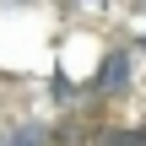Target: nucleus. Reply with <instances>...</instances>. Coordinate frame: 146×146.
<instances>
[{"instance_id": "f257e3e1", "label": "nucleus", "mask_w": 146, "mask_h": 146, "mask_svg": "<svg viewBox=\"0 0 146 146\" xmlns=\"http://www.w3.org/2000/svg\"><path fill=\"white\" fill-rule=\"evenodd\" d=\"M130 70H135V54H130V43H114V49L103 54L98 76H92L87 98H92V103H114V98H125V92H130Z\"/></svg>"}, {"instance_id": "f03ea898", "label": "nucleus", "mask_w": 146, "mask_h": 146, "mask_svg": "<svg viewBox=\"0 0 146 146\" xmlns=\"http://www.w3.org/2000/svg\"><path fill=\"white\" fill-rule=\"evenodd\" d=\"M5 146H54V125L43 119H16L5 130Z\"/></svg>"}, {"instance_id": "7ed1b4c3", "label": "nucleus", "mask_w": 146, "mask_h": 146, "mask_svg": "<svg viewBox=\"0 0 146 146\" xmlns=\"http://www.w3.org/2000/svg\"><path fill=\"white\" fill-rule=\"evenodd\" d=\"M92 146H146V125H98Z\"/></svg>"}, {"instance_id": "20e7f679", "label": "nucleus", "mask_w": 146, "mask_h": 146, "mask_svg": "<svg viewBox=\"0 0 146 146\" xmlns=\"http://www.w3.org/2000/svg\"><path fill=\"white\" fill-rule=\"evenodd\" d=\"M130 49H146V33H135V38H130Z\"/></svg>"}]
</instances>
